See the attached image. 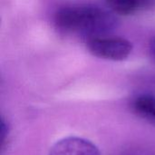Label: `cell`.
Instances as JSON below:
<instances>
[{"label": "cell", "instance_id": "8992f818", "mask_svg": "<svg viewBox=\"0 0 155 155\" xmlns=\"http://www.w3.org/2000/svg\"><path fill=\"white\" fill-rule=\"evenodd\" d=\"M118 155H155V153L144 146H132L124 149Z\"/></svg>", "mask_w": 155, "mask_h": 155}, {"label": "cell", "instance_id": "ba28073f", "mask_svg": "<svg viewBox=\"0 0 155 155\" xmlns=\"http://www.w3.org/2000/svg\"><path fill=\"white\" fill-rule=\"evenodd\" d=\"M149 51H150V54H151L152 58L155 61V37L152 38V40L150 41V44H149Z\"/></svg>", "mask_w": 155, "mask_h": 155}, {"label": "cell", "instance_id": "6da1fadb", "mask_svg": "<svg viewBox=\"0 0 155 155\" xmlns=\"http://www.w3.org/2000/svg\"><path fill=\"white\" fill-rule=\"evenodd\" d=\"M56 26L70 33H80L89 38L103 36L116 26V19L108 12L91 5H72L59 9Z\"/></svg>", "mask_w": 155, "mask_h": 155}, {"label": "cell", "instance_id": "277c9868", "mask_svg": "<svg viewBox=\"0 0 155 155\" xmlns=\"http://www.w3.org/2000/svg\"><path fill=\"white\" fill-rule=\"evenodd\" d=\"M132 108L141 117L155 124V95L140 94L132 102Z\"/></svg>", "mask_w": 155, "mask_h": 155}, {"label": "cell", "instance_id": "7a4b0ae2", "mask_svg": "<svg viewBox=\"0 0 155 155\" xmlns=\"http://www.w3.org/2000/svg\"><path fill=\"white\" fill-rule=\"evenodd\" d=\"M86 47L93 55L112 61H123L133 51V45L129 40L104 35L88 38Z\"/></svg>", "mask_w": 155, "mask_h": 155}, {"label": "cell", "instance_id": "5b68a950", "mask_svg": "<svg viewBox=\"0 0 155 155\" xmlns=\"http://www.w3.org/2000/svg\"><path fill=\"white\" fill-rule=\"evenodd\" d=\"M106 2L114 13L122 15H132L141 7L140 0H106Z\"/></svg>", "mask_w": 155, "mask_h": 155}, {"label": "cell", "instance_id": "52a82bcc", "mask_svg": "<svg viewBox=\"0 0 155 155\" xmlns=\"http://www.w3.org/2000/svg\"><path fill=\"white\" fill-rule=\"evenodd\" d=\"M141 7H155V0H140Z\"/></svg>", "mask_w": 155, "mask_h": 155}, {"label": "cell", "instance_id": "3957f363", "mask_svg": "<svg viewBox=\"0 0 155 155\" xmlns=\"http://www.w3.org/2000/svg\"><path fill=\"white\" fill-rule=\"evenodd\" d=\"M49 155H101V153L90 141L70 136L55 143L52 146Z\"/></svg>", "mask_w": 155, "mask_h": 155}]
</instances>
